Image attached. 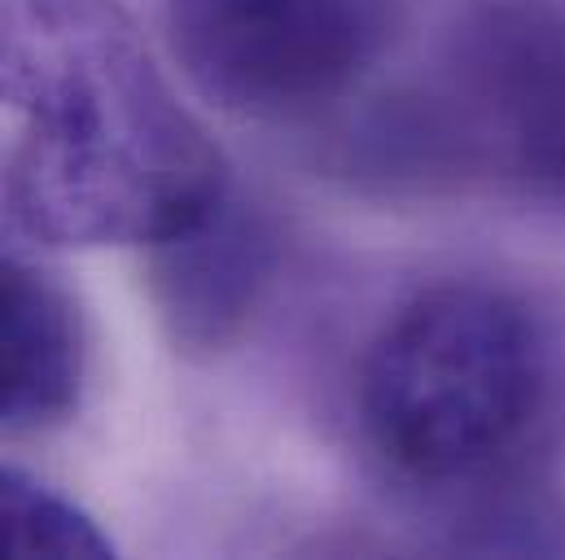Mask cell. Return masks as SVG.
<instances>
[{"mask_svg": "<svg viewBox=\"0 0 565 560\" xmlns=\"http://www.w3.org/2000/svg\"><path fill=\"white\" fill-rule=\"evenodd\" d=\"M565 424V342L526 293L447 280L404 302L360 368V429L408 486L473 495L522 477Z\"/></svg>", "mask_w": 565, "mask_h": 560, "instance_id": "7a4b0ae2", "label": "cell"}, {"mask_svg": "<svg viewBox=\"0 0 565 560\" xmlns=\"http://www.w3.org/2000/svg\"><path fill=\"white\" fill-rule=\"evenodd\" d=\"M438 119L465 175L565 224V0H469L443 49Z\"/></svg>", "mask_w": 565, "mask_h": 560, "instance_id": "3957f363", "label": "cell"}, {"mask_svg": "<svg viewBox=\"0 0 565 560\" xmlns=\"http://www.w3.org/2000/svg\"><path fill=\"white\" fill-rule=\"evenodd\" d=\"M84 377L88 337L71 289L26 259L0 255V438L66 424Z\"/></svg>", "mask_w": 565, "mask_h": 560, "instance_id": "5b68a950", "label": "cell"}, {"mask_svg": "<svg viewBox=\"0 0 565 560\" xmlns=\"http://www.w3.org/2000/svg\"><path fill=\"white\" fill-rule=\"evenodd\" d=\"M153 255L162 315L189 346L228 342L273 272V237L233 193L202 224L153 246Z\"/></svg>", "mask_w": 565, "mask_h": 560, "instance_id": "8992f818", "label": "cell"}, {"mask_svg": "<svg viewBox=\"0 0 565 560\" xmlns=\"http://www.w3.org/2000/svg\"><path fill=\"white\" fill-rule=\"evenodd\" d=\"M0 557L102 560L115 557V543L75 499L0 464Z\"/></svg>", "mask_w": 565, "mask_h": 560, "instance_id": "52a82bcc", "label": "cell"}, {"mask_svg": "<svg viewBox=\"0 0 565 560\" xmlns=\"http://www.w3.org/2000/svg\"><path fill=\"white\" fill-rule=\"evenodd\" d=\"M189 84L237 119H307L386 57L399 0H162Z\"/></svg>", "mask_w": 565, "mask_h": 560, "instance_id": "277c9868", "label": "cell"}, {"mask_svg": "<svg viewBox=\"0 0 565 560\" xmlns=\"http://www.w3.org/2000/svg\"><path fill=\"white\" fill-rule=\"evenodd\" d=\"M0 106L22 115L4 202L40 246L153 250L233 193L119 0H0Z\"/></svg>", "mask_w": 565, "mask_h": 560, "instance_id": "6da1fadb", "label": "cell"}]
</instances>
